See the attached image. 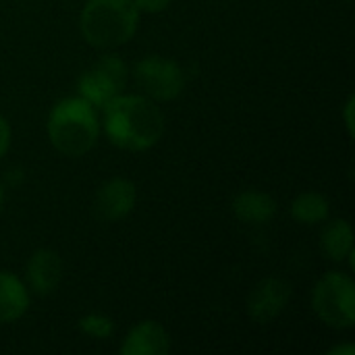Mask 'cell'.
<instances>
[{"label": "cell", "mask_w": 355, "mask_h": 355, "mask_svg": "<svg viewBox=\"0 0 355 355\" xmlns=\"http://www.w3.org/2000/svg\"><path fill=\"white\" fill-rule=\"evenodd\" d=\"M106 139L125 152H148L164 135V112L144 94H119L100 108Z\"/></svg>", "instance_id": "6da1fadb"}, {"label": "cell", "mask_w": 355, "mask_h": 355, "mask_svg": "<svg viewBox=\"0 0 355 355\" xmlns=\"http://www.w3.org/2000/svg\"><path fill=\"white\" fill-rule=\"evenodd\" d=\"M102 133L98 108L81 96H67L54 102L46 119V135L50 146L67 156L81 158L98 144Z\"/></svg>", "instance_id": "7a4b0ae2"}, {"label": "cell", "mask_w": 355, "mask_h": 355, "mask_svg": "<svg viewBox=\"0 0 355 355\" xmlns=\"http://www.w3.org/2000/svg\"><path fill=\"white\" fill-rule=\"evenodd\" d=\"M139 17L133 0H87L79 12V33L96 50H116L133 40Z\"/></svg>", "instance_id": "3957f363"}, {"label": "cell", "mask_w": 355, "mask_h": 355, "mask_svg": "<svg viewBox=\"0 0 355 355\" xmlns=\"http://www.w3.org/2000/svg\"><path fill=\"white\" fill-rule=\"evenodd\" d=\"M312 310L316 318L333 331L355 327V283L349 272L331 270L312 289Z\"/></svg>", "instance_id": "277c9868"}, {"label": "cell", "mask_w": 355, "mask_h": 355, "mask_svg": "<svg viewBox=\"0 0 355 355\" xmlns=\"http://www.w3.org/2000/svg\"><path fill=\"white\" fill-rule=\"evenodd\" d=\"M129 77H133L139 94L152 98L158 104L177 100L187 85L185 69L177 60L160 54H148L139 58L133 69H129Z\"/></svg>", "instance_id": "5b68a950"}, {"label": "cell", "mask_w": 355, "mask_h": 355, "mask_svg": "<svg viewBox=\"0 0 355 355\" xmlns=\"http://www.w3.org/2000/svg\"><path fill=\"white\" fill-rule=\"evenodd\" d=\"M129 81L127 62L112 50H106L92 67L77 77V96L87 100L94 108L106 106L114 96L123 94Z\"/></svg>", "instance_id": "8992f818"}, {"label": "cell", "mask_w": 355, "mask_h": 355, "mask_svg": "<svg viewBox=\"0 0 355 355\" xmlns=\"http://www.w3.org/2000/svg\"><path fill=\"white\" fill-rule=\"evenodd\" d=\"M291 295H293L291 285L285 279L266 277L260 283H256L248 295L245 302L248 316L256 324H268L285 312V308L291 302Z\"/></svg>", "instance_id": "52a82bcc"}, {"label": "cell", "mask_w": 355, "mask_h": 355, "mask_svg": "<svg viewBox=\"0 0 355 355\" xmlns=\"http://www.w3.org/2000/svg\"><path fill=\"white\" fill-rule=\"evenodd\" d=\"M137 204V187L127 177H112L104 181L94 196V214L102 223L125 220Z\"/></svg>", "instance_id": "ba28073f"}, {"label": "cell", "mask_w": 355, "mask_h": 355, "mask_svg": "<svg viewBox=\"0 0 355 355\" xmlns=\"http://www.w3.org/2000/svg\"><path fill=\"white\" fill-rule=\"evenodd\" d=\"M62 275H64L62 258L52 248H37L27 258L25 285H27L29 293H33L37 297L52 295L60 287Z\"/></svg>", "instance_id": "9c48e42d"}, {"label": "cell", "mask_w": 355, "mask_h": 355, "mask_svg": "<svg viewBox=\"0 0 355 355\" xmlns=\"http://www.w3.org/2000/svg\"><path fill=\"white\" fill-rule=\"evenodd\" d=\"M171 352V335L158 320H141L135 322L121 347V355H166Z\"/></svg>", "instance_id": "30bf717a"}, {"label": "cell", "mask_w": 355, "mask_h": 355, "mask_svg": "<svg viewBox=\"0 0 355 355\" xmlns=\"http://www.w3.org/2000/svg\"><path fill=\"white\" fill-rule=\"evenodd\" d=\"M277 200L262 189H243L231 202V212L239 223L266 225L277 216Z\"/></svg>", "instance_id": "8fae6325"}, {"label": "cell", "mask_w": 355, "mask_h": 355, "mask_svg": "<svg viewBox=\"0 0 355 355\" xmlns=\"http://www.w3.org/2000/svg\"><path fill=\"white\" fill-rule=\"evenodd\" d=\"M31 306V293L21 277L0 270V324L21 320Z\"/></svg>", "instance_id": "7c38bea8"}, {"label": "cell", "mask_w": 355, "mask_h": 355, "mask_svg": "<svg viewBox=\"0 0 355 355\" xmlns=\"http://www.w3.org/2000/svg\"><path fill=\"white\" fill-rule=\"evenodd\" d=\"M320 252L331 262H345L355 252L354 231L345 218H327L320 231Z\"/></svg>", "instance_id": "4fadbf2b"}, {"label": "cell", "mask_w": 355, "mask_h": 355, "mask_svg": "<svg viewBox=\"0 0 355 355\" xmlns=\"http://www.w3.org/2000/svg\"><path fill=\"white\" fill-rule=\"evenodd\" d=\"M289 212L295 223L314 227V225H322L327 218H331V202L324 193L304 191L293 198Z\"/></svg>", "instance_id": "5bb4252c"}, {"label": "cell", "mask_w": 355, "mask_h": 355, "mask_svg": "<svg viewBox=\"0 0 355 355\" xmlns=\"http://www.w3.org/2000/svg\"><path fill=\"white\" fill-rule=\"evenodd\" d=\"M114 320L106 314H100V312H92V314H85L77 320V331L83 335V337H89V339H96V341H104V339H110L114 335Z\"/></svg>", "instance_id": "9a60e30c"}, {"label": "cell", "mask_w": 355, "mask_h": 355, "mask_svg": "<svg viewBox=\"0 0 355 355\" xmlns=\"http://www.w3.org/2000/svg\"><path fill=\"white\" fill-rule=\"evenodd\" d=\"M133 4L139 15H160L173 4V0H133Z\"/></svg>", "instance_id": "2e32d148"}, {"label": "cell", "mask_w": 355, "mask_h": 355, "mask_svg": "<svg viewBox=\"0 0 355 355\" xmlns=\"http://www.w3.org/2000/svg\"><path fill=\"white\" fill-rule=\"evenodd\" d=\"M10 144H12V129H10V123L4 114H0V160L8 154L10 150Z\"/></svg>", "instance_id": "e0dca14e"}, {"label": "cell", "mask_w": 355, "mask_h": 355, "mask_svg": "<svg viewBox=\"0 0 355 355\" xmlns=\"http://www.w3.org/2000/svg\"><path fill=\"white\" fill-rule=\"evenodd\" d=\"M355 98L349 96L347 102H345V108H343V121H345V127H347V133L354 135V106Z\"/></svg>", "instance_id": "ac0fdd59"}, {"label": "cell", "mask_w": 355, "mask_h": 355, "mask_svg": "<svg viewBox=\"0 0 355 355\" xmlns=\"http://www.w3.org/2000/svg\"><path fill=\"white\" fill-rule=\"evenodd\" d=\"M355 347L354 343H345V345H335L329 349V355H354Z\"/></svg>", "instance_id": "d6986e66"}, {"label": "cell", "mask_w": 355, "mask_h": 355, "mask_svg": "<svg viewBox=\"0 0 355 355\" xmlns=\"http://www.w3.org/2000/svg\"><path fill=\"white\" fill-rule=\"evenodd\" d=\"M4 200H6V191H4V185L0 183V212L4 208Z\"/></svg>", "instance_id": "ffe728a7"}]
</instances>
